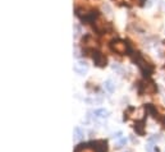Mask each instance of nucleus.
<instances>
[{"label":"nucleus","instance_id":"f257e3e1","mask_svg":"<svg viewBox=\"0 0 165 152\" xmlns=\"http://www.w3.org/2000/svg\"><path fill=\"white\" fill-rule=\"evenodd\" d=\"M110 47H111V50H113V51H115L118 54H127V52L131 51V49H129V45L127 44L125 41L120 40V38L111 41Z\"/></svg>","mask_w":165,"mask_h":152},{"label":"nucleus","instance_id":"f03ea898","mask_svg":"<svg viewBox=\"0 0 165 152\" xmlns=\"http://www.w3.org/2000/svg\"><path fill=\"white\" fill-rule=\"evenodd\" d=\"M92 59H93V61H95V64L97 65V67H100V68H102V67H105L106 65V58H105L104 55H102L101 52H99V51H96V52H93V55H92Z\"/></svg>","mask_w":165,"mask_h":152},{"label":"nucleus","instance_id":"7ed1b4c3","mask_svg":"<svg viewBox=\"0 0 165 152\" xmlns=\"http://www.w3.org/2000/svg\"><path fill=\"white\" fill-rule=\"evenodd\" d=\"M88 70V65L86 61H78L77 64L74 65V72H77V73L79 74V76H83L85 73Z\"/></svg>","mask_w":165,"mask_h":152},{"label":"nucleus","instance_id":"20e7f679","mask_svg":"<svg viewBox=\"0 0 165 152\" xmlns=\"http://www.w3.org/2000/svg\"><path fill=\"white\" fill-rule=\"evenodd\" d=\"M133 129L136 130V133L138 136H145V121L141 120V121H136L133 125Z\"/></svg>","mask_w":165,"mask_h":152},{"label":"nucleus","instance_id":"39448f33","mask_svg":"<svg viewBox=\"0 0 165 152\" xmlns=\"http://www.w3.org/2000/svg\"><path fill=\"white\" fill-rule=\"evenodd\" d=\"M93 114H95V116H97V118H106V116H109V111L105 109H96L95 111H93Z\"/></svg>","mask_w":165,"mask_h":152},{"label":"nucleus","instance_id":"423d86ee","mask_svg":"<svg viewBox=\"0 0 165 152\" xmlns=\"http://www.w3.org/2000/svg\"><path fill=\"white\" fill-rule=\"evenodd\" d=\"M146 110L152 116H154V118H158V111H156V107L154 105H151V104H147V105H146Z\"/></svg>","mask_w":165,"mask_h":152},{"label":"nucleus","instance_id":"0eeeda50","mask_svg":"<svg viewBox=\"0 0 165 152\" xmlns=\"http://www.w3.org/2000/svg\"><path fill=\"white\" fill-rule=\"evenodd\" d=\"M104 87L105 89H106L108 92H113L114 91V88H115V86H114V83H113V80H110V79H108L106 82L104 83Z\"/></svg>","mask_w":165,"mask_h":152},{"label":"nucleus","instance_id":"6e6552de","mask_svg":"<svg viewBox=\"0 0 165 152\" xmlns=\"http://www.w3.org/2000/svg\"><path fill=\"white\" fill-rule=\"evenodd\" d=\"M82 137H83V130H82L79 127L74 128V138L76 139H81Z\"/></svg>","mask_w":165,"mask_h":152},{"label":"nucleus","instance_id":"1a4fd4ad","mask_svg":"<svg viewBox=\"0 0 165 152\" xmlns=\"http://www.w3.org/2000/svg\"><path fill=\"white\" fill-rule=\"evenodd\" d=\"M125 143H127V138H122V139L119 141V143H118V147H123Z\"/></svg>","mask_w":165,"mask_h":152},{"label":"nucleus","instance_id":"9d476101","mask_svg":"<svg viewBox=\"0 0 165 152\" xmlns=\"http://www.w3.org/2000/svg\"><path fill=\"white\" fill-rule=\"evenodd\" d=\"M120 136H122V132H118L117 134H114V138H120Z\"/></svg>","mask_w":165,"mask_h":152},{"label":"nucleus","instance_id":"9b49d317","mask_svg":"<svg viewBox=\"0 0 165 152\" xmlns=\"http://www.w3.org/2000/svg\"><path fill=\"white\" fill-rule=\"evenodd\" d=\"M161 124H163V128H165V116L161 118Z\"/></svg>","mask_w":165,"mask_h":152},{"label":"nucleus","instance_id":"f8f14e48","mask_svg":"<svg viewBox=\"0 0 165 152\" xmlns=\"http://www.w3.org/2000/svg\"><path fill=\"white\" fill-rule=\"evenodd\" d=\"M140 1H141V3H143V1H145V0H140Z\"/></svg>","mask_w":165,"mask_h":152}]
</instances>
